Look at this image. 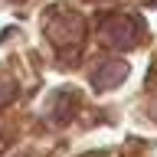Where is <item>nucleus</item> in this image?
Here are the masks:
<instances>
[{
    "label": "nucleus",
    "instance_id": "7ed1b4c3",
    "mask_svg": "<svg viewBox=\"0 0 157 157\" xmlns=\"http://www.w3.org/2000/svg\"><path fill=\"white\" fill-rule=\"evenodd\" d=\"M128 78V62L124 59H108L101 66L95 69V75H92V85L98 92H108V88H115L118 82H124Z\"/></svg>",
    "mask_w": 157,
    "mask_h": 157
},
{
    "label": "nucleus",
    "instance_id": "f257e3e1",
    "mask_svg": "<svg viewBox=\"0 0 157 157\" xmlns=\"http://www.w3.org/2000/svg\"><path fill=\"white\" fill-rule=\"evenodd\" d=\"M46 36L59 49H66V46H72V43H78V39L85 36V23L72 10H52L46 17Z\"/></svg>",
    "mask_w": 157,
    "mask_h": 157
},
{
    "label": "nucleus",
    "instance_id": "20e7f679",
    "mask_svg": "<svg viewBox=\"0 0 157 157\" xmlns=\"http://www.w3.org/2000/svg\"><path fill=\"white\" fill-rule=\"evenodd\" d=\"M13 95H17V82H13V75H10V72H3V69H0V105H7Z\"/></svg>",
    "mask_w": 157,
    "mask_h": 157
},
{
    "label": "nucleus",
    "instance_id": "f03ea898",
    "mask_svg": "<svg viewBox=\"0 0 157 157\" xmlns=\"http://www.w3.org/2000/svg\"><path fill=\"white\" fill-rule=\"evenodd\" d=\"M141 36H144V23L137 17H111V20H105V26H101V39H105L108 46H115V49L137 46Z\"/></svg>",
    "mask_w": 157,
    "mask_h": 157
}]
</instances>
